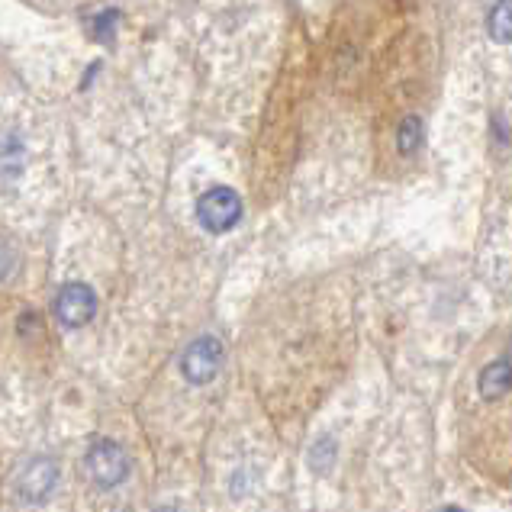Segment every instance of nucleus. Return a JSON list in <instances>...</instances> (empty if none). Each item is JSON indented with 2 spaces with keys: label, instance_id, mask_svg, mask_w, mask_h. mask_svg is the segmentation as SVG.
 I'll list each match as a JSON object with an SVG mask.
<instances>
[{
  "label": "nucleus",
  "instance_id": "7",
  "mask_svg": "<svg viewBox=\"0 0 512 512\" xmlns=\"http://www.w3.org/2000/svg\"><path fill=\"white\" fill-rule=\"evenodd\" d=\"M487 33L496 42H512V0H496L487 17Z\"/></svg>",
  "mask_w": 512,
  "mask_h": 512
},
{
  "label": "nucleus",
  "instance_id": "10",
  "mask_svg": "<svg viewBox=\"0 0 512 512\" xmlns=\"http://www.w3.org/2000/svg\"><path fill=\"white\" fill-rule=\"evenodd\" d=\"M116 20V10H107L104 17H97V23H94V39H100V42H110V36H113V23Z\"/></svg>",
  "mask_w": 512,
  "mask_h": 512
},
{
  "label": "nucleus",
  "instance_id": "5",
  "mask_svg": "<svg viewBox=\"0 0 512 512\" xmlns=\"http://www.w3.org/2000/svg\"><path fill=\"white\" fill-rule=\"evenodd\" d=\"M55 480H58V464L52 458H33L17 477L20 500H26V503L46 500V496L52 493V487H55Z\"/></svg>",
  "mask_w": 512,
  "mask_h": 512
},
{
  "label": "nucleus",
  "instance_id": "3",
  "mask_svg": "<svg viewBox=\"0 0 512 512\" xmlns=\"http://www.w3.org/2000/svg\"><path fill=\"white\" fill-rule=\"evenodd\" d=\"M226 351L219 345V339L213 335H203V339L190 342L184 358H181V374L190 380V384H210V380L223 368Z\"/></svg>",
  "mask_w": 512,
  "mask_h": 512
},
{
  "label": "nucleus",
  "instance_id": "11",
  "mask_svg": "<svg viewBox=\"0 0 512 512\" xmlns=\"http://www.w3.org/2000/svg\"><path fill=\"white\" fill-rule=\"evenodd\" d=\"M445 512H461V509H455V506H448V509H445Z\"/></svg>",
  "mask_w": 512,
  "mask_h": 512
},
{
  "label": "nucleus",
  "instance_id": "4",
  "mask_svg": "<svg viewBox=\"0 0 512 512\" xmlns=\"http://www.w3.org/2000/svg\"><path fill=\"white\" fill-rule=\"evenodd\" d=\"M55 313L62 319V326L81 329L94 319L97 313V297L87 284H65L55 297Z\"/></svg>",
  "mask_w": 512,
  "mask_h": 512
},
{
  "label": "nucleus",
  "instance_id": "6",
  "mask_svg": "<svg viewBox=\"0 0 512 512\" xmlns=\"http://www.w3.org/2000/svg\"><path fill=\"white\" fill-rule=\"evenodd\" d=\"M480 393H484L487 400H500V397H506V393L512 390V364L509 361H493V364H487L484 371H480Z\"/></svg>",
  "mask_w": 512,
  "mask_h": 512
},
{
  "label": "nucleus",
  "instance_id": "9",
  "mask_svg": "<svg viewBox=\"0 0 512 512\" xmlns=\"http://www.w3.org/2000/svg\"><path fill=\"white\" fill-rule=\"evenodd\" d=\"M20 171V142L13 136H0V174H17Z\"/></svg>",
  "mask_w": 512,
  "mask_h": 512
},
{
  "label": "nucleus",
  "instance_id": "8",
  "mask_svg": "<svg viewBox=\"0 0 512 512\" xmlns=\"http://www.w3.org/2000/svg\"><path fill=\"white\" fill-rule=\"evenodd\" d=\"M422 139H426V126H422L419 116H406L397 129V149L403 155H416L422 149Z\"/></svg>",
  "mask_w": 512,
  "mask_h": 512
},
{
  "label": "nucleus",
  "instance_id": "1",
  "mask_svg": "<svg viewBox=\"0 0 512 512\" xmlns=\"http://www.w3.org/2000/svg\"><path fill=\"white\" fill-rule=\"evenodd\" d=\"M84 464H87V474H91L94 484L104 487V490L120 487L126 480V474H129L126 451L116 445L113 438H97V442H91Z\"/></svg>",
  "mask_w": 512,
  "mask_h": 512
},
{
  "label": "nucleus",
  "instance_id": "2",
  "mask_svg": "<svg viewBox=\"0 0 512 512\" xmlns=\"http://www.w3.org/2000/svg\"><path fill=\"white\" fill-rule=\"evenodd\" d=\"M197 219L207 232H229L242 219V197L232 187H213L197 200Z\"/></svg>",
  "mask_w": 512,
  "mask_h": 512
},
{
  "label": "nucleus",
  "instance_id": "12",
  "mask_svg": "<svg viewBox=\"0 0 512 512\" xmlns=\"http://www.w3.org/2000/svg\"><path fill=\"white\" fill-rule=\"evenodd\" d=\"M158 512H181V509H158Z\"/></svg>",
  "mask_w": 512,
  "mask_h": 512
}]
</instances>
